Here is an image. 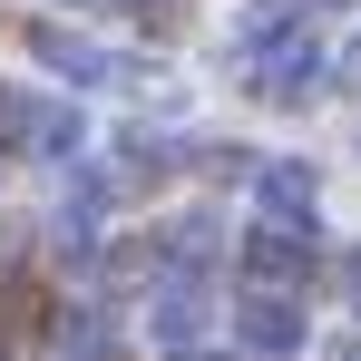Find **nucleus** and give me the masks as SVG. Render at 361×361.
Segmentation results:
<instances>
[{"label":"nucleus","instance_id":"4","mask_svg":"<svg viewBox=\"0 0 361 361\" xmlns=\"http://www.w3.org/2000/svg\"><path fill=\"white\" fill-rule=\"evenodd\" d=\"M30 59H49L59 78H78V88H88V78H118V59H108L98 39H68V30H30Z\"/></svg>","mask_w":361,"mask_h":361},{"label":"nucleus","instance_id":"5","mask_svg":"<svg viewBox=\"0 0 361 361\" xmlns=\"http://www.w3.org/2000/svg\"><path fill=\"white\" fill-rule=\"evenodd\" d=\"M254 185H264V205H274L293 235H312V195H322V185H312V166H264Z\"/></svg>","mask_w":361,"mask_h":361},{"label":"nucleus","instance_id":"8","mask_svg":"<svg viewBox=\"0 0 361 361\" xmlns=\"http://www.w3.org/2000/svg\"><path fill=\"white\" fill-rule=\"evenodd\" d=\"M352 293H361V254H352Z\"/></svg>","mask_w":361,"mask_h":361},{"label":"nucleus","instance_id":"2","mask_svg":"<svg viewBox=\"0 0 361 361\" xmlns=\"http://www.w3.org/2000/svg\"><path fill=\"white\" fill-rule=\"evenodd\" d=\"M244 274H254V293H283V302H293V283L312 274V235H293V225H254V235H244Z\"/></svg>","mask_w":361,"mask_h":361},{"label":"nucleus","instance_id":"6","mask_svg":"<svg viewBox=\"0 0 361 361\" xmlns=\"http://www.w3.org/2000/svg\"><path fill=\"white\" fill-rule=\"evenodd\" d=\"M157 342H166V352H195V342H205V293H195V283H176V293L157 302Z\"/></svg>","mask_w":361,"mask_h":361},{"label":"nucleus","instance_id":"7","mask_svg":"<svg viewBox=\"0 0 361 361\" xmlns=\"http://www.w3.org/2000/svg\"><path fill=\"white\" fill-rule=\"evenodd\" d=\"M322 361H361V342H332V352H322Z\"/></svg>","mask_w":361,"mask_h":361},{"label":"nucleus","instance_id":"1","mask_svg":"<svg viewBox=\"0 0 361 361\" xmlns=\"http://www.w3.org/2000/svg\"><path fill=\"white\" fill-rule=\"evenodd\" d=\"M254 88H264L274 108H302V98L322 88V49H312V30H274L264 59H254Z\"/></svg>","mask_w":361,"mask_h":361},{"label":"nucleus","instance_id":"9","mask_svg":"<svg viewBox=\"0 0 361 361\" xmlns=\"http://www.w3.org/2000/svg\"><path fill=\"white\" fill-rule=\"evenodd\" d=\"M312 10H342V0H312Z\"/></svg>","mask_w":361,"mask_h":361},{"label":"nucleus","instance_id":"10","mask_svg":"<svg viewBox=\"0 0 361 361\" xmlns=\"http://www.w3.org/2000/svg\"><path fill=\"white\" fill-rule=\"evenodd\" d=\"M352 68H361V49H352Z\"/></svg>","mask_w":361,"mask_h":361},{"label":"nucleus","instance_id":"3","mask_svg":"<svg viewBox=\"0 0 361 361\" xmlns=\"http://www.w3.org/2000/svg\"><path fill=\"white\" fill-rule=\"evenodd\" d=\"M235 332H244V352H302V312L283 293H254L235 312Z\"/></svg>","mask_w":361,"mask_h":361}]
</instances>
